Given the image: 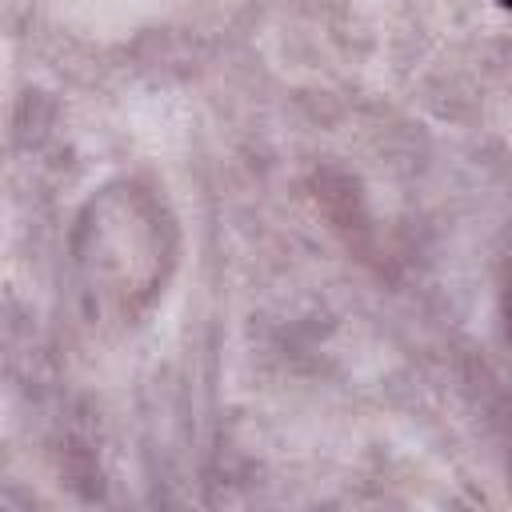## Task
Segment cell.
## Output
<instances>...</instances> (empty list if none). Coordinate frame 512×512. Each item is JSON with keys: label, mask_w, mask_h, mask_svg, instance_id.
<instances>
[{"label": "cell", "mask_w": 512, "mask_h": 512, "mask_svg": "<svg viewBox=\"0 0 512 512\" xmlns=\"http://www.w3.org/2000/svg\"><path fill=\"white\" fill-rule=\"evenodd\" d=\"M500 4H504V8H512V0H500Z\"/></svg>", "instance_id": "obj_1"}]
</instances>
